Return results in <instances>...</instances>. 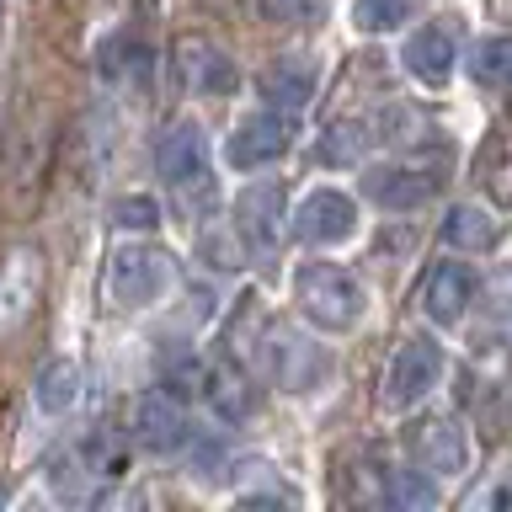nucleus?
<instances>
[{"instance_id": "1", "label": "nucleus", "mask_w": 512, "mask_h": 512, "mask_svg": "<svg viewBox=\"0 0 512 512\" xmlns=\"http://www.w3.org/2000/svg\"><path fill=\"white\" fill-rule=\"evenodd\" d=\"M43 176H48V118L27 96L6 128V144H0V198H6L11 219H27L38 208Z\"/></svg>"}, {"instance_id": "2", "label": "nucleus", "mask_w": 512, "mask_h": 512, "mask_svg": "<svg viewBox=\"0 0 512 512\" xmlns=\"http://www.w3.org/2000/svg\"><path fill=\"white\" fill-rule=\"evenodd\" d=\"M262 368H267V379L278 384V390H315L320 379H326V347L315 342L310 331H299L294 320H267V331H262Z\"/></svg>"}, {"instance_id": "3", "label": "nucleus", "mask_w": 512, "mask_h": 512, "mask_svg": "<svg viewBox=\"0 0 512 512\" xmlns=\"http://www.w3.org/2000/svg\"><path fill=\"white\" fill-rule=\"evenodd\" d=\"M294 299H299V310L315 320V326H326V331H347V326H358V315H363V283L352 278V272L342 267H331V262H310V267H299L294 272Z\"/></svg>"}, {"instance_id": "4", "label": "nucleus", "mask_w": 512, "mask_h": 512, "mask_svg": "<svg viewBox=\"0 0 512 512\" xmlns=\"http://www.w3.org/2000/svg\"><path fill=\"white\" fill-rule=\"evenodd\" d=\"M155 171H160V182H166L176 198H198V192H208L214 171H208L203 128L198 123H171L166 134H160V144H155Z\"/></svg>"}, {"instance_id": "5", "label": "nucleus", "mask_w": 512, "mask_h": 512, "mask_svg": "<svg viewBox=\"0 0 512 512\" xmlns=\"http://www.w3.org/2000/svg\"><path fill=\"white\" fill-rule=\"evenodd\" d=\"M171 283V256L155 246H118L107 262V288L123 310H150Z\"/></svg>"}, {"instance_id": "6", "label": "nucleus", "mask_w": 512, "mask_h": 512, "mask_svg": "<svg viewBox=\"0 0 512 512\" xmlns=\"http://www.w3.org/2000/svg\"><path fill=\"white\" fill-rule=\"evenodd\" d=\"M438 379H443V347L432 342V336H411V342L395 352L379 400H384L390 411H406V406H416V400H422Z\"/></svg>"}, {"instance_id": "7", "label": "nucleus", "mask_w": 512, "mask_h": 512, "mask_svg": "<svg viewBox=\"0 0 512 512\" xmlns=\"http://www.w3.org/2000/svg\"><path fill=\"white\" fill-rule=\"evenodd\" d=\"M43 299V256L32 246H16L0 256V336H11Z\"/></svg>"}, {"instance_id": "8", "label": "nucleus", "mask_w": 512, "mask_h": 512, "mask_svg": "<svg viewBox=\"0 0 512 512\" xmlns=\"http://www.w3.org/2000/svg\"><path fill=\"white\" fill-rule=\"evenodd\" d=\"M134 443L144 448V454L155 459H171L182 454V448L192 443V427H187V411L176 406V400L166 390H150L134 400Z\"/></svg>"}, {"instance_id": "9", "label": "nucleus", "mask_w": 512, "mask_h": 512, "mask_svg": "<svg viewBox=\"0 0 512 512\" xmlns=\"http://www.w3.org/2000/svg\"><path fill=\"white\" fill-rule=\"evenodd\" d=\"M352 230H358V203H352L347 192H336V187L310 192V198L299 203V214H294V235L304 240V246H336V240H347Z\"/></svg>"}, {"instance_id": "10", "label": "nucleus", "mask_w": 512, "mask_h": 512, "mask_svg": "<svg viewBox=\"0 0 512 512\" xmlns=\"http://www.w3.org/2000/svg\"><path fill=\"white\" fill-rule=\"evenodd\" d=\"M288 144H294V128H288V112H251L246 123L230 134V166L240 171H256V166H272L278 155H288Z\"/></svg>"}, {"instance_id": "11", "label": "nucleus", "mask_w": 512, "mask_h": 512, "mask_svg": "<svg viewBox=\"0 0 512 512\" xmlns=\"http://www.w3.org/2000/svg\"><path fill=\"white\" fill-rule=\"evenodd\" d=\"M406 448H411V459L422 464L427 475H459L464 459H470L464 432L454 422H443V416H422V422H411L406 427Z\"/></svg>"}, {"instance_id": "12", "label": "nucleus", "mask_w": 512, "mask_h": 512, "mask_svg": "<svg viewBox=\"0 0 512 512\" xmlns=\"http://www.w3.org/2000/svg\"><path fill=\"white\" fill-rule=\"evenodd\" d=\"M235 235L251 251H272L283 235V187L278 182H256L235 198Z\"/></svg>"}, {"instance_id": "13", "label": "nucleus", "mask_w": 512, "mask_h": 512, "mask_svg": "<svg viewBox=\"0 0 512 512\" xmlns=\"http://www.w3.org/2000/svg\"><path fill=\"white\" fill-rule=\"evenodd\" d=\"M176 75H182V86L198 91V96H230L240 86L235 59L224 54V48L203 43V38H187L182 48H176Z\"/></svg>"}, {"instance_id": "14", "label": "nucleus", "mask_w": 512, "mask_h": 512, "mask_svg": "<svg viewBox=\"0 0 512 512\" xmlns=\"http://www.w3.org/2000/svg\"><path fill=\"white\" fill-rule=\"evenodd\" d=\"M203 395H208V406H214L219 422H251V411H256V384L230 352H219V358L203 368Z\"/></svg>"}, {"instance_id": "15", "label": "nucleus", "mask_w": 512, "mask_h": 512, "mask_svg": "<svg viewBox=\"0 0 512 512\" xmlns=\"http://www.w3.org/2000/svg\"><path fill=\"white\" fill-rule=\"evenodd\" d=\"M454 32H448L443 22H427L416 27L406 38V70L422 80V86H448V75H454Z\"/></svg>"}, {"instance_id": "16", "label": "nucleus", "mask_w": 512, "mask_h": 512, "mask_svg": "<svg viewBox=\"0 0 512 512\" xmlns=\"http://www.w3.org/2000/svg\"><path fill=\"white\" fill-rule=\"evenodd\" d=\"M438 187H443V171L427 176V171H416V166H390V171H368V176H363V192H368V198L384 203V208H395V214H406V208L427 203Z\"/></svg>"}, {"instance_id": "17", "label": "nucleus", "mask_w": 512, "mask_h": 512, "mask_svg": "<svg viewBox=\"0 0 512 512\" xmlns=\"http://www.w3.org/2000/svg\"><path fill=\"white\" fill-rule=\"evenodd\" d=\"M262 96L278 112H304L310 107V96H315V59H299V54H288V59H278V64H267L262 70Z\"/></svg>"}, {"instance_id": "18", "label": "nucleus", "mask_w": 512, "mask_h": 512, "mask_svg": "<svg viewBox=\"0 0 512 512\" xmlns=\"http://www.w3.org/2000/svg\"><path fill=\"white\" fill-rule=\"evenodd\" d=\"M470 294H475L470 272H464L459 262H443V267H432L427 283H422V310L438 320V326H454V320L464 315V304H470Z\"/></svg>"}, {"instance_id": "19", "label": "nucleus", "mask_w": 512, "mask_h": 512, "mask_svg": "<svg viewBox=\"0 0 512 512\" xmlns=\"http://www.w3.org/2000/svg\"><path fill=\"white\" fill-rule=\"evenodd\" d=\"M102 75L112 80V86H134V91H144L155 80V54H150V43H139V38H107L102 43Z\"/></svg>"}, {"instance_id": "20", "label": "nucleus", "mask_w": 512, "mask_h": 512, "mask_svg": "<svg viewBox=\"0 0 512 512\" xmlns=\"http://www.w3.org/2000/svg\"><path fill=\"white\" fill-rule=\"evenodd\" d=\"M80 395V368L70 358H48L38 368V384H32V400H38L43 416H64Z\"/></svg>"}, {"instance_id": "21", "label": "nucleus", "mask_w": 512, "mask_h": 512, "mask_svg": "<svg viewBox=\"0 0 512 512\" xmlns=\"http://www.w3.org/2000/svg\"><path fill=\"white\" fill-rule=\"evenodd\" d=\"M443 240L459 251H491L496 246V219L486 214V208H454L443 224Z\"/></svg>"}, {"instance_id": "22", "label": "nucleus", "mask_w": 512, "mask_h": 512, "mask_svg": "<svg viewBox=\"0 0 512 512\" xmlns=\"http://www.w3.org/2000/svg\"><path fill=\"white\" fill-rule=\"evenodd\" d=\"M91 464H86V454L80 448H59L54 459H48V486H54L64 502H86L91 496Z\"/></svg>"}, {"instance_id": "23", "label": "nucleus", "mask_w": 512, "mask_h": 512, "mask_svg": "<svg viewBox=\"0 0 512 512\" xmlns=\"http://www.w3.org/2000/svg\"><path fill=\"white\" fill-rule=\"evenodd\" d=\"M470 75L491 91H507L512 86V38H480L470 54Z\"/></svg>"}, {"instance_id": "24", "label": "nucleus", "mask_w": 512, "mask_h": 512, "mask_svg": "<svg viewBox=\"0 0 512 512\" xmlns=\"http://www.w3.org/2000/svg\"><path fill=\"white\" fill-rule=\"evenodd\" d=\"M368 155V128L363 123H331L326 134H320V160L326 166H358Z\"/></svg>"}, {"instance_id": "25", "label": "nucleus", "mask_w": 512, "mask_h": 512, "mask_svg": "<svg viewBox=\"0 0 512 512\" xmlns=\"http://www.w3.org/2000/svg\"><path fill=\"white\" fill-rule=\"evenodd\" d=\"M480 171H486V187L496 198H512V144H507V134H491L486 155H480Z\"/></svg>"}, {"instance_id": "26", "label": "nucleus", "mask_w": 512, "mask_h": 512, "mask_svg": "<svg viewBox=\"0 0 512 512\" xmlns=\"http://www.w3.org/2000/svg\"><path fill=\"white\" fill-rule=\"evenodd\" d=\"M406 11H411V0H358V6H352V22L363 32H390V27L406 22Z\"/></svg>"}, {"instance_id": "27", "label": "nucleus", "mask_w": 512, "mask_h": 512, "mask_svg": "<svg viewBox=\"0 0 512 512\" xmlns=\"http://www.w3.org/2000/svg\"><path fill=\"white\" fill-rule=\"evenodd\" d=\"M384 491H390V502H400V507H432V502H438V491H432L427 470H422V475H416V470H395Z\"/></svg>"}, {"instance_id": "28", "label": "nucleus", "mask_w": 512, "mask_h": 512, "mask_svg": "<svg viewBox=\"0 0 512 512\" xmlns=\"http://www.w3.org/2000/svg\"><path fill=\"white\" fill-rule=\"evenodd\" d=\"M112 224H118V230H155L160 208H155V198H144V192H128V198L112 203Z\"/></svg>"}, {"instance_id": "29", "label": "nucleus", "mask_w": 512, "mask_h": 512, "mask_svg": "<svg viewBox=\"0 0 512 512\" xmlns=\"http://www.w3.org/2000/svg\"><path fill=\"white\" fill-rule=\"evenodd\" d=\"M256 11L283 22V27H310V22H320L326 0H256Z\"/></svg>"}, {"instance_id": "30", "label": "nucleus", "mask_w": 512, "mask_h": 512, "mask_svg": "<svg viewBox=\"0 0 512 512\" xmlns=\"http://www.w3.org/2000/svg\"><path fill=\"white\" fill-rule=\"evenodd\" d=\"M384 139H390V144H416V139H427L422 112H416V107H390V112H384Z\"/></svg>"}, {"instance_id": "31", "label": "nucleus", "mask_w": 512, "mask_h": 512, "mask_svg": "<svg viewBox=\"0 0 512 512\" xmlns=\"http://www.w3.org/2000/svg\"><path fill=\"white\" fill-rule=\"evenodd\" d=\"M486 304H491V315H512V267L502 272H491V283H486Z\"/></svg>"}]
</instances>
